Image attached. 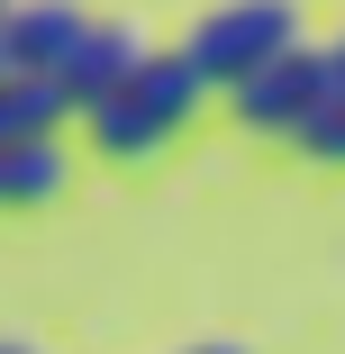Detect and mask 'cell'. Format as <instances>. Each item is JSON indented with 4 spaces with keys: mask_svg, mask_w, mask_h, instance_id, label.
<instances>
[{
    "mask_svg": "<svg viewBox=\"0 0 345 354\" xmlns=\"http://www.w3.org/2000/svg\"><path fill=\"white\" fill-rule=\"evenodd\" d=\"M291 46H300V37H291V0H227V10L200 19V37H191L182 55L200 64L209 91H236L245 73H263V64L291 55Z\"/></svg>",
    "mask_w": 345,
    "mask_h": 354,
    "instance_id": "6da1fadb",
    "label": "cell"
},
{
    "mask_svg": "<svg viewBox=\"0 0 345 354\" xmlns=\"http://www.w3.org/2000/svg\"><path fill=\"white\" fill-rule=\"evenodd\" d=\"M227 100H236V118H245L254 136H300V127L336 100V82H327V55L291 46V55H272L263 73H245Z\"/></svg>",
    "mask_w": 345,
    "mask_h": 354,
    "instance_id": "7a4b0ae2",
    "label": "cell"
},
{
    "mask_svg": "<svg viewBox=\"0 0 345 354\" xmlns=\"http://www.w3.org/2000/svg\"><path fill=\"white\" fill-rule=\"evenodd\" d=\"M82 37H91V10H73V0H19L10 10V55L28 73H64L82 55Z\"/></svg>",
    "mask_w": 345,
    "mask_h": 354,
    "instance_id": "3957f363",
    "label": "cell"
},
{
    "mask_svg": "<svg viewBox=\"0 0 345 354\" xmlns=\"http://www.w3.org/2000/svg\"><path fill=\"white\" fill-rule=\"evenodd\" d=\"M136 64H146V46H136L127 28H109V19H91V37H82V55L73 64H64V91H73V109H91V100H109L127 73H136Z\"/></svg>",
    "mask_w": 345,
    "mask_h": 354,
    "instance_id": "277c9868",
    "label": "cell"
},
{
    "mask_svg": "<svg viewBox=\"0 0 345 354\" xmlns=\"http://www.w3.org/2000/svg\"><path fill=\"white\" fill-rule=\"evenodd\" d=\"M82 118H91V146H100L109 164H136V155H155V146H164V136H173V118H155V109H146V100H136L127 82H118L109 100H91Z\"/></svg>",
    "mask_w": 345,
    "mask_h": 354,
    "instance_id": "5b68a950",
    "label": "cell"
},
{
    "mask_svg": "<svg viewBox=\"0 0 345 354\" xmlns=\"http://www.w3.org/2000/svg\"><path fill=\"white\" fill-rule=\"evenodd\" d=\"M64 118H82L73 109V91H64L55 73H0V146H10V136H55Z\"/></svg>",
    "mask_w": 345,
    "mask_h": 354,
    "instance_id": "8992f818",
    "label": "cell"
},
{
    "mask_svg": "<svg viewBox=\"0 0 345 354\" xmlns=\"http://www.w3.org/2000/svg\"><path fill=\"white\" fill-rule=\"evenodd\" d=\"M64 146L55 136H10V146H0V209H37V200H55L64 191Z\"/></svg>",
    "mask_w": 345,
    "mask_h": 354,
    "instance_id": "52a82bcc",
    "label": "cell"
},
{
    "mask_svg": "<svg viewBox=\"0 0 345 354\" xmlns=\"http://www.w3.org/2000/svg\"><path fill=\"white\" fill-rule=\"evenodd\" d=\"M291 146H300L309 164H345V100H327V109H318V118L291 136Z\"/></svg>",
    "mask_w": 345,
    "mask_h": 354,
    "instance_id": "ba28073f",
    "label": "cell"
},
{
    "mask_svg": "<svg viewBox=\"0 0 345 354\" xmlns=\"http://www.w3.org/2000/svg\"><path fill=\"white\" fill-rule=\"evenodd\" d=\"M327 82H336V100H345V37L327 46Z\"/></svg>",
    "mask_w": 345,
    "mask_h": 354,
    "instance_id": "9c48e42d",
    "label": "cell"
},
{
    "mask_svg": "<svg viewBox=\"0 0 345 354\" xmlns=\"http://www.w3.org/2000/svg\"><path fill=\"white\" fill-rule=\"evenodd\" d=\"M0 73H19V55H10V19H0Z\"/></svg>",
    "mask_w": 345,
    "mask_h": 354,
    "instance_id": "30bf717a",
    "label": "cell"
},
{
    "mask_svg": "<svg viewBox=\"0 0 345 354\" xmlns=\"http://www.w3.org/2000/svg\"><path fill=\"white\" fill-rule=\"evenodd\" d=\"M0 354H37V345H19V336H0Z\"/></svg>",
    "mask_w": 345,
    "mask_h": 354,
    "instance_id": "8fae6325",
    "label": "cell"
},
{
    "mask_svg": "<svg viewBox=\"0 0 345 354\" xmlns=\"http://www.w3.org/2000/svg\"><path fill=\"white\" fill-rule=\"evenodd\" d=\"M191 354H245V345H191Z\"/></svg>",
    "mask_w": 345,
    "mask_h": 354,
    "instance_id": "7c38bea8",
    "label": "cell"
},
{
    "mask_svg": "<svg viewBox=\"0 0 345 354\" xmlns=\"http://www.w3.org/2000/svg\"><path fill=\"white\" fill-rule=\"evenodd\" d=\"M10 10H19V0H0V19H10Z\"/></svg>",
    "mask_w": 345,
    "mask_h": 354,
    "instance_id": "4fadbf2b",
    "label": "cell"
}]
</instances>
